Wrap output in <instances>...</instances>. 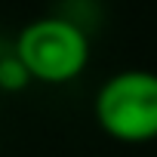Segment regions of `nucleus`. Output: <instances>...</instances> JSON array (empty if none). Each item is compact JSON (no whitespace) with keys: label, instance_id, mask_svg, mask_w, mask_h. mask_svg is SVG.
Masks as SVG:
<instances>
[{"label":"nucleus","instance_id":"1","mask_svg":"<svg viewBox=\"0 0 157 157\" xmlns=\"http://www.w3.org/2000/svg\"><path fill=\"white\" fill-rule=\"evenodd\" d=\"M13 56L28 74V80L62 86L77 80L93 56L90 31H83L68 16H40L28 22L13 43Z\"/></svg>","mask_w":157,"mask_h":157},{"label":"nucleus","instance_id":"3","mask_svg":"<svg viewBox=\"0 0 157 157\" xmlns=\"http://www.w3.org/2000/svg\"><path fill=\"white\" fill-rule=\"evenodd\" d=\"M28 83V74L22 71V65L16 62V56H10L3 65H0V86L3 90H22Z\"/></svg>","mask_w":157,"mask_h":157},{"label":"nucleus","instance_id":"2","mask_svg":"<svg viewBox=\"0 0 157 157\" xmlns=\"http://www.w3.org/2000/svg\"><path fill=\"white\" fill-rule=\"evenodd\" d=\"M93 114L99 129L123 145L157 139V71L123 68L99 86Z\"/></svg>","mask_w":157,"mask_h":157}]
</instances>
